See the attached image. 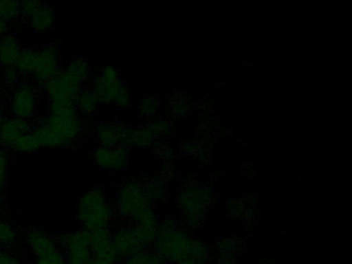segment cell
I'll return each mask as SVG.
<instances>
[{"label": "cell", "mask_w": 352, "mask_h": 264, "mask_svg": "<svg viewBox=\"0 0 352 264\" xmlns=\"http://www.w3.org/2000/svg\"><path fill=\"white\" fill-rule=\"evenodd\" d=\"M83 130L80 113H49L34 127V133L42 148H56L71 146Z\"/></svg>", "instance_id": "1"}, {"label": "cell", "mask_w": 352, "mask_h": 264, "mask_svg": "<svg viewBox=\"0 0 352 264\" xmlns=\"http://www.w3.org/2000/svg\"><path fill=\"white\" fill-rule=\"evenodd\" d=\"M153 245L155 253L164 261L174 263L189 258L204 260L207 254V248L203 243L191 239L184 230L176 227H166L164 230H160Z\"/></svg>", "instance_id": "2"}, {"label": "cell", "mask_w": 352, "mask_h": 264, "mask_svg": "<svg viewBox=\"0 0 352 264\" xmlns=\"http://www.w3.org/2000/svg\"><path fill=\"white\" fill-rule=\"evenodd\" d=\"M113 216L114 210L100 188L84 193L76 208V217L82 229L91 233L109 229Z\"/></svg>", "instance_id": "3"}, {"label": "cell", "mask_w": 352, "mask_h": 264, "mask_svg": "<svg viewBox=\"0 0 352 264\" xmlns=\"http://www.w3.org/2000/svg\"><path fill=\"white\" fill-rule=\"evenodd\" d=\"M116 202L120 216L129 219L135 225L154 218L151 198L139 184L126 183L121 186Z\"/></svg>", "instance_id": "4"}, {"label": "cell", "mask_w": 352, "mask_h": 264, "mask_svg": "<svg viewBox=\"0 0 352 264\" xmlns=\"http://www.w3.org/2000/svg\"><path fill=\"white\" fill-rule=\"evenodd\" d=\"M25 241L34 253V264H67L58 241L46 231L28 229L25 232Z\"/></svg>", "instance_id": "5"}, {"label": "cell", "mask_w": 352, "mask_h": 264, "mask_svg": "<svg viewBox=\"0 0 352 264\" xmlns=\"http://www.w3.org/2000/svg\"><path fill=\"white\" fill-rule=\"evenodd\" d=\"M94 91L100 98V103L104 104L125 107L131 101L129 91L121 82L118 72L111 66L102 68V74L94 82Z\"/></svg>", "instance_id": "6"}, {"label": "cell", "mask_w": 352, "mask_h": 264, "mask_svg": "<svg viewBox=\"0 0 352 264\" xmlns=\"http://www.w3.org/2000/svg\"><path fill=\"white\" fill-rule=\"evenodd\" d=\"M67 264H90L92 256V234L80 229L65 233L58 241Z\"/></svg>", "instance_id": "7"}, {"label": "cell", "mask_w": 352, "mask_h": 264, "mask_svg": "<svg viewBox=\"0 0 352 264\" xmlns=\"http://www.w3.org/2000/svg\"><path fill=\"white\" fill-rule=\"evenodd\" d=\"M60 74V54L54 45H45L36 53V65L32 76L41 84H46Z\"/></svg>", "instance_id": "8"}, {"label": "cell", "mask_w": 352, "mask_h": 264, "mask_svg": "<svg viewBox=\"0 0 352 264\" xmlns=\"http://www.w3.org/2000/svg\"><path fill=\"white\" fill-rule=\"evenodd\" d=\"M45 94L51 102L76 104L81 93V85L65 74H59L44 85Z\"/></svg>", "instance_id": "9"}, {"label": "cell", "mask_w": 352, "mask_h": 264, "mask_svg": "<svg viewBox=\"0 0 352 264\" xmlns=\"http://www.w3.org/2000/svg\"><path fill=\"white\" fill-rule=\"evenodd\" d=\"M22 14L30 21V26L36 32H46L53 28L55 23V12L52 6L45 2H21Z\"/></svg>", "instance_id": "10"}, {"label": "cell", "mask_w": 352, "mask_h": 264, "mask_svg": "<svg viewBox=\"0 0 352 264\" xmlns=\"http://www.w3.org/2000/svg\"><path fill=\"white\" fill-rule=\"evenodd\" d=\"M10 104L13 117L32 119L36 111V93L34 87L28 84L18 86L12 93Z\"/></svg>", "instance_id": "11"}, {"label": "cell", "mask_w": 352, "mask_h": 264, "mask_svg": "<svg viewBox=\"0 0 352 264\" xmlns=\"http://www.w3.org/2000/svg\"><path fill=\"white\" fill-rule=\"evenodd\" d=\"M112 241L118 260L127 259L133 254L145 249L133 227H122L112 233Z\"/></svg>", "instance_id": "12"}, {"label": "cell", "mask_w": 352, "mask_h": 264, "mask_svg": "<svg viewBox=\"0 0 352 264\" xmlns=\"http://www.w3.org/2000/svg\"><path fill=\"white\" fill-rule=\"evenodd\" d=\"M94 161L100 168L107 170H120L125 168L129 161V152L124 146L108 148L98 146L94 151Z\"/></svg>", "instance_id": "13"}, {"label": "cell", "mask_w": 352, "mask_h": 264, "mask_svg": "<svg viewBox=\"0 0 352 264\" xmlns=\"http://www.w3.org/2000/svg\"><path fill=\"white\" fill-rule=\"evenodd\" d=\"M92 256L96 261L116 264L119 261L112 241V233L109 229L91 233Z\"/></svg>", "instance_id": "14"}, {"label": "cell", "mask_w": 352, "mask_h": 264, "mask_svg": "<svg viewBox=\"0 0 352 264\" xmlns=\"http://www.w3.org/2000/svg\"><path fill=\"white\" fill-rule=\"evenodd\" d=\"M124 128L116 123L100 124L96 129V138L100 142V146L115 148V146H123L125 140Z\"/></svg>", "instance_id": "15"}, {"label": "cell", "mask_w": 352, "mask_h": 264, "mask_svg": "<svg viewBox=\"0 0 352 264\" xmlns=\"http://www.w3.org/2000/svg\"><path fill=\"white\" fill-rule=\"evenodd\" d=\"M21 51V43L13 35L6 34L0 37V64L3 67L13 69Z\"/></svg>", "instance_id": "16"}, {"label": "cell", "mask_w": 352, "mask_h": 264, "mask_svg": "<svg viewBox=\"0 0 352 264\" xmlns=\"http://www.w3.org/2000/svg\"><path fill=\"white\" fill-rule=\"evenodd\" d=\"M3 146L9 148L12 152L22 155L32 154L42 148L38 138L34 135V129L30 132L18 134L15 138L6 142Z\"/></svg>", "instance_id": "17"}, {"label": "cell", "mask_w": 352, "mask_h": 264, "mask_svg": "<svg viewBox=\"0 0 352 264\" xmlns=\"http://www.w3.org/2000/svg\"><path fill=\"white\" fill-rule=\"evenodd\" d=\"M36 53L38 51H34L32 49H24L20 52L13 68L18 76H22V78H28V76H32L34 65H36Z\"/></svg>", "instance_id": "18"}, {"label": "cell", "mask_w": 352, "mask_h": 264, "mask_svg": "<svg viewBox=\"0 0 352 264\" xmlns=\"http://www.w3.org/2000/svg\"><path fill=\"white\" fill-rule=\"evenodd\" d=\"M65 76H69L72 80L81 84L84 80H87L90 74L89 64L85 58H75L69 62L65 68Z\"/></svg>", "instance_id": "19"}, {"label": "cell", "mask_w": 352, "mask_h": 264, "mask_svg": "<svg viewBox=\"0 0 352 264\" xmlns=\"http://www.w3.org/2000/svg\"><path fill=\"white\" fill-rule=\"evenodd\" d=\"M100 104V98L94 90L81 91L79 97H78L77 102H76L78 111H79V113H84V115H89V113H94Z\"/></svg>", "instance_id": "20"}, {"label": "cell", "mask_w": 352, "mask_h": 264, "mask_svg": "<svg viewBox=\"0 0 352 264\" xmlns=\"http://www.w3.org/2000/svg\"><path fill=\"white\" fill-rule=\"evenodd\" d=\"M122 264H164V261L155 252L144 249L125 259Z\"/></svg>", "instance_id": "21"}, {"label": "cell", "mask_w": 352, "mask_h": 264, "mask_svg": "<svg viewBox=\"0 0 352 264\" xmlns=\"http://www.w3.org/2000/svg\"><path fill=\"white\" fill-rule=\"evenodd\" d=\"M21 3L12 0H1L0 1V16L6 22L18 20L21 16Z\"/></svg>", "instance_id": "22"}, {"label": "cell", "mask_w": 352, "mask_h": 264, "mask_svg": "<svg viewBox=\"0 0 352 264\" xmlns=\"http://www.w3.org/2000/svg\"><path fill=\"white\" fill-rule=\"evenodd\" d=\"M17 233L11 223L0 220V247H11L15 243Z\"/></svg>", "instance_id": "23"}, {"label": "cell", "mask_w": 352, "mask_h": 264, "mask_svg": "<svg viewBox=\"0 0 352 264\" xmlns=\"http://www.w3.org/2000/svg\"><path fill=\"white\" fill-rule=\"evenodd\" d=\"M9 175V157L3 148H0V190H3L7 183Z\"/></svg>", "instance_id": "24"}, {"label": "cell", "mask_w": 352, "mask_h": 264, "mask_svg": "<svg viewBox=\"0 0 352 264\" xmlns=\"http://www.w3.org/2000/svg\"><path fill=\"white\" fill-rule=\"evenodd\" d=\"M20 261L10 252L0 249V264H19Z\"/></svg>", "instance_id": "25"}, {"label": "cell", "mask_w": 352, "mask_h": 264, "mask_svg": "<svg viewBox=\"0 0 352 264\" xmlns=\"http://www.w3.org/2000/svg\"><path fill=\"white\" fill-rule=\"evenodd\" d=\"M176 264H204L203 259L199 258H189V259L183 260Z\"/></svg>", "instance_id": "26"}, {"label": "cell", "mask_w": 352, "mask_h": 264, "mask_svg": "<svg viewBox=\"0 0 352 264\" xmlns=\"http://www.w3.org/2000/svg\"><path fill=\"white\" fill-rule=\"evenodd\" d=\"M8 25L7 22L0 16V37H3V35L7 34Z\"/></svg>", "instance_id": "27"}, {"label": "cell", "mask_w": 352, "mask_h": 264, "mask_svg": "<svg viewBox=\"0 0 352 264\" xmlns=\"http://www.w3.org/2000/svg\"><path fill=\"white\" fill-rule=\"evenodd\" d=\"M5 115H3V107L0 105V127L3 125V122H5Z\"/></svg>", "instance_id": "28"}, {"label": "cell", "mask_w": 352, "mask_h": 264, "mask_svg": "<svg viewBox=\"0 0 352 264\" xmlns=\"http://www.w3.org/2000/svg\"><path fill=\"white\" fill-rule=\"evenodd\" d=\"M90 264H107V263H102V262L96 261V260H92V262Z\"/></svg>", "instance_id": "29"}, {"label": "cell", "mask_w": 352, "mask_h": 264, "mask_svg": "<svg viewBox=\"0 0 352 264\" xmlns=\"http://www.w3.org/2000/svg\"><path fill=\"white\" fill-rule=\"evenodd\" d=\"M19 264H22V263H21V262H20V263H19Z\"/></svg>", "instance_id": "30"}]
</instances>
